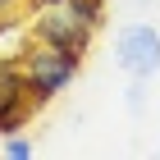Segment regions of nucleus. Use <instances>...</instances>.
I'll use <instances>...</instances> for the list:
<instances>
[{"mask_svg":"<svg viewBox=\"0 0 160 160\" xmlns=\"http://www.w3.org/2000/svg\"><path fill=\"white\" fill-rule=\"evenodd\" d=\"M18 64H23L32 105H50V101L60 96V92H69V82L78 78L82 55L60 50V46H46V41H32V46H23V60Z\"/></svg>","mask_w":160,"mask_h":160,"instance_id":"1","label":"nucleus"},{"mask_svg":"<svg viewBox=\"0 0 160 160\" xmlns=\"http://www.w3.org/2000/svg\"><path fill=\"white\" fill-rule=\"evenodd\" d=\"M114 64L128 78H156L160 73V32L151 23H123L114 32Z\"/></svg>","mask_w":160,"mask_h":160,"instance_id":"2","label":"nucleus"},{"mask_svg":"<svg viewBox=\"0 0 160 160\" xmlns=\"http://www.w3.org/2000/svg\"><path fill=\"white\" fill-rule=\"evenodd\" d=\"M92 32L96 28H87L69 5H50V9H37L32 14V28H28V37L32 41H46V46H60V50H73V55H87L92 46Z\"/></svg>","mask_w":160,"mask_h":160,"instance_id":"3","label":"nucleus"},{"mask_svg":"<svg viewBox=\"0 0 160 160\" xmlns=\"http://www.w3.org/2000/svg\"><path fill=\"white\" fill-rule=\"evenodd\" d=\"M32 96H28V78H23V64L0 55V133H23L28 119H32Z\"/></svg>","mask_w":160,"mask_h":160,"instance_id":"4","label":"nucleus"},{"mask_svg":"<svg viewBox=\"0 0 160 160\" xmlns=\"http://www.w3.org/2000/svg\"><path fill=\"white\" fill-rule=\"evenodd\" d=\"M64 5H69L87 28H101V23H105V0H64Z\"/></svg>","mask_w":160,"mask_h":160,"instance_id":"5","label":"nucleus"},{"mask_svg":"<svg viewBox=\"0 0 160 160\" xmlns=\"http://www.w3.org/2000/svg\"><path fill=\"white\" fill-rule=\"evenodd\" d=\"M5 156H9V160H28V156H32V142H28L23 133H9V137H5Z\"/></svg>","mask_w":160,"mask_h":160,"instance_id":"6","label":"nucleus"},{"mask_svg":"<svg viewBox=\"0 0 160 160\" xmlns=\"http://www.w3.org/2000/svg\"><path fill=\"white\" fill-rule=\"evenodd\" d=\"M147 78H133V87H128V110H142V92H147Z\"/></svg>","mask_w":160,"mask_h":160,"instance_id":"7","label":"nucleus"},{"mask_svg":"<svg viewBox=\"0 0 160 160\" xmlns=\"http://www.w3.org/2000/svg\"><path fill=\"white\" fill-rule=\"evenodd\" d=\"M18 9H23V0H0V18H14Z\"/></svg>","mask_w":160,"mask_h":160,"instance_id":"8","label":"nucleus"},{"mask_svg":"<svg viewBox=\"0 0 160 160\" xmlns=\"http://www.w3.org/2000/svg\"><path fill=\"white\" fill-rule=\"evenodd\" d=\"M50 5H64V0H23V9H28V14H37V9H50Z\"/></svg>","mask_w":160,"mask_h":160,"instance_id":"9","label":"nucleus"}]
</instances>
